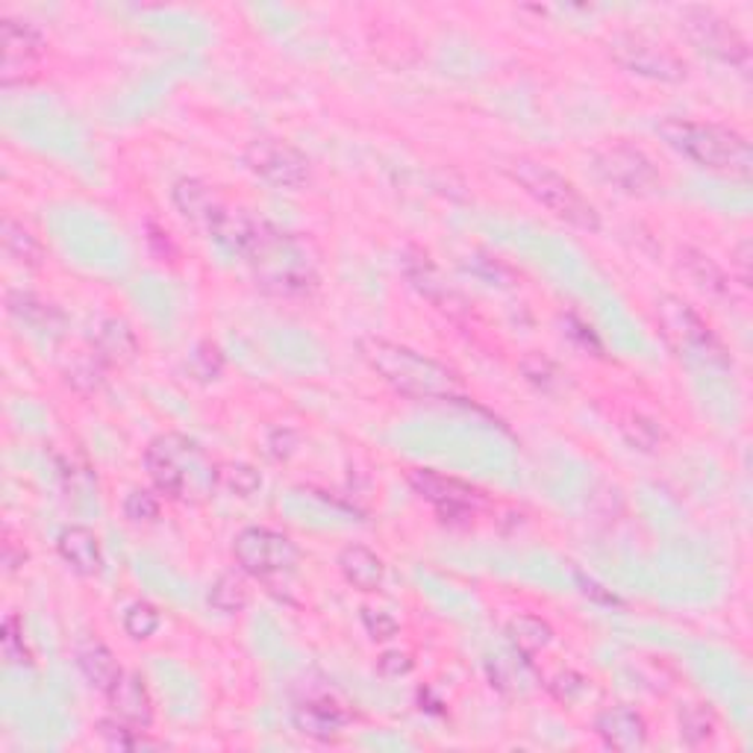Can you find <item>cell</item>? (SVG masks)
<instances>
[{
	"label": "cell",
	"instance_id": "cell-1",
	"mask_svg": "<svg viewBox=\"0 0 753 753\" xmlns=\"http://www.w3.org/2000/svg\"><path fill=\"white\" fill-rule=\"evenodd\" d=\"M145 468L159 495L183 503H201L219 486V468L203 447L183 433H162L145 450Z\"/></svg>",
	"mask_w": 753,
	"mask_h": 753
},
{
	"label": "cell",
	"instance_id": "cell-2",
	"mask_svg": "<svg viewBox=\"0 0 753 753\" xmlns=\"http://www.w3.org/2000/svg\"><path fill=\"white\" fill-rule=\"evenodd\" d=\"M360 353L365 365L374 371L394 392L415 397V401H447L459 392V376L442 362L429 360L424 353L412 351L406 344L389 339H362Z\"/></svg>",
	"mask_w": 753,
	"mask_h": 753
},
{
	"label": "cell",
	"instance_id": "cell-3",
	"mask_svg": "<svg viewBox=\"0 0 753 753\" xmlns=\"http://www.w3.org/2000/svg\"><path fill=\"white\" fill-rule=\"evenodd\" d=\"M659 139L694 166L730 177H747L753 168V153L745 136L730 127L694 118H662L657 124Z\"/></svg>",
	"mask_w": 753,
	"mask_h": 753
},
{
	"label": "cell",
	"instance_id": "cell-4",
	"mask_svg": "<svg viewBox=\"0 0 753 753\" xmlns=\"http://www.w3.org/2000/svg\"><path fill=\"white\" fill-rule=\"evenodd\" d=\"M507 171L535 203H542L544 210L553 212L565 224L586 230V233L601 230V212L595 210V203L588 201L586 194L580 192L577 185L571 183L565 174H560L556 168L544 166L539 159L518 157L509 162Z\"/></svg>",
	"mask_w": 753,
	"mask_h": 753
},
{
	"label": "cell",
	"instance_id": "cell-5",
	"mask_svg": "<svg viewBox=\"0 0 753 753\" xmlns=\"http://www.w3.org/2000/svg\"><path fill=\"white\" fill-rule=\"evenodd\" d=\"M254 268L256 283L280 298H300L316 289V268L309 263L307 251L300 242L265 224L263 236L256 238L254 251L245 256Z\"/></svg>",
	"mask_w": 753,
	"mask_h": 753
},
{
	"label": "cell",
	"instance_id": "cell-6",
	"mask_svg": "<svg viewBox=\"0 0 753 753\" xmlns=\"http://www.w3.org/2000/svg\"><path fill=\"white\" fill-rule=\"evenodd\" d=\"M298 544L272 527H245L233 539V560L251 577H280L298 565Z\"/></svg>",
	"mask_w": 753,
	"mask_h": 753
},
{
	"label": "cell",
	"instance_id": "cell-7",
	"mask_svg": "<svg viewBox=\"0 0 753 753\" xmlns=\"http://www.w3.org/2000/svg\"><path fill=\"white\" fill-rule=\"evenodd\" d=\"M609 56H613L615 65H622L624 71H630L636 77L657 79V83H683L689 77L686 62L671 47L641 33L613 35Z\"/></svg>",
	"mask_w": 753,
	"mask_h": 753
},
{
	"label": "cell",
	"instance_id": "cell-8",
	"mask_svg": "<svg viewBox=\"0 0 753 753\" xmlns=\"http://www.w3.org/2000/svg\"><path fill=\"white\" fill-rule=\"evenodd\" d=\"M245 166L274 189H300L312 177V162L304 150L283 139H254L245 148Z\"/></svg>",
	"mask_w": 753,
	"mask_h": 753
},
{
	"label": "cell",
	"instance_id": "cell-9",
	"mask_svg": "<svg viewBox=\"0 0 753 753\" xmlns=\"http://www.w3.org/2000/svg\"><path fill=\"white\" fill-rule=\"evenodd\" d=\"M683 30L689 35V42L698 47V51L710 53L715 60L730 62V65H739L745 68L747 60H751V47L742 39L736 26L730 24L728 18H721L719 12L703 7H689L683 9Z\"/></svg>",
	"mask_w": 753,
	"mask_h": 753
},
{
	"label": "cell",
	"instance_id": "cell-10",
	"mask_svg": "<svg viewBox=\"0 0 753 753\" xmlns=\"http://www.w3.org/2000/svg\"><path fill=\"white\" fill-rule=\"evenodd\" d=\"M595 168L606 183L627 194H650L659 189V171L654 159L627 141L606 145V148L597 150Z\"/></svg>",
	"mask_w": 753,
	"mask_h": 753
},
{
	"label": "cell",
	"instance_id": "cell-11",
	"mask_svg": "<svg viewBox=\"0 0 753 753\" xmlns=\"http://www.w3.org/2000/svg\"><path fill=\"white\" fill-rule=\"evenodd\" d=\"M657 318L659 325H662V330H666V336L677 344V348L701 353V357H721V353H724L721 351L719 339L712 336L710 325L680 298L659 300Z\"/></svg>",
	"mask_w": 753,
	"mask_h": 753
},
{
	"label": "cell",
	"instance_id": "cell-12",
	"mask_svg": "<svg viewBox=\"0 0 753 753\" xmlns=\"http://www.w3.org/2000/svg\"><path fill=\"white\" fill-rule=\"evenodd\" d=\"M410 482L421 498L436 507V512L445 518V521L447 518H450V521H456V518H471L474 507H477V500H480V495H477L471 486H465V482L454 480V477H445V474L427 471V468L412 471Z\"/></svg>",
	"mask_w": 753,
	"mask_h": 753
},
{
	"label": "cell",
	"instance_id": "cell-13",
	"mask_svg": "<svg viewBox=\"0 0 753 753\" xmlns=\"http://www.w3.org/2000/svg\"><path fill=\"white\" fill-rule=\"evenodd\" d=\"M0 47H3V79H9L12 71L26 68L42 56L44 35L33 21L3 18L0 21Z\"/></svg>",
	"mask_w": 753,
	"mask_h": 753
},
{
	"label": "cell",
	"instance_id": "cell-14",
	"mask_svg": "<svg viewBox=\"0 0 753 753\" xmlns=\"http://www.w3.org/2000/svg\"><path fill=\"white\" fill-rule=\"evenodd\" d=\"M265 224L263 221L251 219L242 210H227V206H219L212 212V219L206 221V233H210L215 242H219L224 251L238 256H247L254 251L256 238L263 236Z\"/></svg>",
	"mask_w": 753,
	"mask_h": 753
},
{
	"label": "cell",
	"instance_id": "cell-15",
	"mask_svg": "<svg viewBox=\"0 0 753 753\" xmlns=\"http://www.w3.org/2000/svg\"><path fill=\"white\" fill-rule=\"evenodd\" d=\"M597 736L613 751H639L648 742V724L630 707H609L595 719Z\"/></svg>",
	"mask_w": 753,
	"mask_h": 753
},
{
	"label": "cell",
	"instance_id": "cell-16",
	"mask_svg": "<svg viewBox=\"0 0 753 753\" xmlns=\"http://www.w3.org/2000/svg\"><path fill=\"white\" fill-rule=\"evenodd\" d=\"M109 698V707H113L115 719L127 721L132 728H150L153 721V701H150V692L145 680L132 671H124L118 677V683L106 692Z\"/></svg>",
	"mask_w": 753,
	"mask_h": 753
},
{
	"label": "cell",
	"instance_id": "cell-17",
	"mask_svg": "<svg viewBox=\"0 0 753 753\" xmlns=\"http://www.w3.org/2000/svg\"><path fill=\"white\" fill-rule=\"evenodd\" d=\"M56 551H60L62 562L68 565L74 574L79 577H95L104 569V551H100V539L95 535V530L88 527H65L60 533V542H56Z\"/></svg>",
	"mask_w": 753,
	"mask_h": 753
},
{
	"label": "cell",
	"instance_id": "cell-18",
	"mask_svg": "<svg viewBox=\"0 0 753 753\" xmlns=\"http://www.w3.org/2000/svg\"><path fill=\"white\" fill-rule=\"evenodd\" d=\"M348 721H351L348 710L333 698H312V701L300 703L295 712L298 730L312 739H336Z\"/></svg>",
	"mask_w": 753,
	"mask_h": 753
},
{
	"label": "cell",
	"instance_id": "cell-19",
	"mask_svg": "<svg viewBox=\"0 0 753 753\" xmlns=\"http://www.w3.org/2000/svg\"><path fill=\"white\" fill-rule=\"evenodd\" d=\"M74 659H77L79 675L86 677V683L92 686V689H97V692H109V689L118 683V677L124 675L113 650L97 639L83 641V645L74 650Z\"/></svg>",
	"mask_w": 753,
	"mask_h": 753
},
{
	"label": "cell",
	"instance_id": "cell-20",
	"mask_svg": "<svg viewBox=\"0 0 753 753\" xmlns=\"http://www.w3.org/2000/svg\"><path fill=\"white\" fill-rule=\"evenodd\" d=\"M339 571L342 577L360 592H376L385 580V565L365 544H348L339 553Z\"/></svg>",
	"mask_w": 753,
	"mask_h": 753
},
{
	"label": "cell",
	"instance_id": "cell-21",
	"mask_svg": "<svg viewBox=\"0 0 753 753\" xmlns=\"http://www.w3.org/2000/svg\"><path fill=\"white\" fill-rule=\"evenodd\" d=\"M171 198H174V206L180 210V215L189 221H198L206 227V221L212 219V212L219 210L221 203L215 201V194L210 192V185L194 180V177H183L177 180L174 189H171Z\"/></svg>",
	"mask_w": 753,
	"mask_h": 753
},
{
	"label": "cell",
	"instance_id": "cell-22",
	"mask_svg": "<svg viewBox=\"0 0 753 753\" xmlns=\"http://www.w3.org/2000/svg\"><path fill=\"white\" fill-rule=\"evenodd\" d=\"M3 247H7V254L12 256L18 265H24V268H39V265L44 263V256H47V251H44V245L39 242V236H33V230L24 227V224L18 219H12V215L3 219Z\"/></svg>",
	"mask_w": 753,
	"mask_h": 753
},
{
	"label": "cell",
	"instance_id": "cell-23",
	"mask_svg": "<svg viewBox=\"0 0 753 753\" xmlns=\"http://www.w3.org/2000/svg\"><path fill=\"white\" fill-rule=\"evenodd\" d=\"M136 351H139V342H136V333H132L127 321H121V318H109V321H104L100 333H97L95 351L100 360L124 365V362H130L132 357H136Z\"/></svg>",
	"mask_w": 753,
	"mask_h": 753
},
{
	"label": "cell",
	"instance_id": "cell-24",
	"mask_svg": "<svg viewBox=\"0 0 753 753\" xmlns=\"http://www.w3.org/2000/svg\"><path fill=\"white\" fill-rule=\"evenodd\" d=\"M680 268L698 289L710 291V295H728L730 291V277L721 272V265H715L710 256L694 251V247L680 251Z\"/></svg>",
	"mask_w": 753,
	"mask_h": 753
},
{
	"label": "cell",
	"instance_id": "cell-25",
	"mask_svg": "<svg viewBox=\"0 0 753 753\" xmlns=\"http://www.w3.org/2000/svg\"><path fill=\"white\" fill-rule=\"evenodd\" d=\"M406 274L410 280L415 283V289L421 295H427L433 304H438L442 309H454V304H459V295L454 289H447V283H442V274L436 272V265L429 263L427 256H418V259H406Z\"/></svg>",
	"mask_w": 753,
	"mask_h": 753
},
{
	"label": "cell",
	"instance_id": "cell-26",
	"mask_svg": "<svg viewBox=\"0 0 753 753\" xmlns=\"http://www.w3.org/2000/svg\"><path fill=\"white\" fill-rule=\"evenodd\" d=\"M9 312L21 321H26L35 330H53L62 327V312L47 300H39L35 295H24V291H9L7 298Z\"/></svg>",
	"mask_w": 753,
	"mask_h": 753
},
{
	"label": "cell",
	"instance_id": "cell-27",
	"mask_svg": "<svg viewBox=\"0 0 753 753\" xmlns=\"http://www.w3.org/2000/svg\"><path fill=\"white\" fill-rule=\"evenodd\" d=\"M509 639L527 654L544 650L553 641V627L539 615H518L509 622Z\"/></svg>",
	"mask_w": 753,
	"mask_h": 753
},
{
	"label": "cell",
	"instance_id": "cell-28",
	"mask_svg": "<svg viewBox=\"0 0 753 753\" xmlns=\"http://www.w3.org/2000/svg\"><path fill=\"white\" fill-rule=\"evenodd\" d=\"M245 604H247V586H245V580H242V574L227 571V574H221V577L212 583V588H210L212 609H219V613H224V615H236L245 609Z\"/></svg>",
	"mask_w": 753,
	"mask_h": 753
},
{
	"label": "cell",
	"instance_id": "cell-29",
	"mask_svg": "<svg viewBox=\"0 0 753 753\" xmlns=\"http://www.w3.org/2000/svg\"><path fill=\"white\" fill-rule=\"evenodd\" d=\"M715 733V719L712 712L703 707V703H689L680 712V736H683L686 745L701 747L707 745Z\"/></svg>",
	"mask_w": 753,
	"mask_h": 753
},
{
	"label": "cell",
	"instance_id": "cell-30",
	"mask_svg": "<svg viewBox=\"0 0 753 753\" xmlns=\"http://www.w3.org/2000/svg\"><path fill=\"white\" fill-rule=\"evenodd\" d=\"M219 486L227 489L230 495H236V498H254L256 491L263 489V477H259L254 465L230 463L219 468Z\"/></svg>",
	"mask_w": 753,
	"mask_h": 753
},
{
	"label": "cell",
	"instance_id": "cell-31",
	"mask_svg": "<svg viewBox=\"0 0 753 753\" xmlns=\"http://www.w3.org/2000/svg\"><path fill=\"white\" fill-rule=\"evenodd\" d=\"M189 374L198 383H215L224 374V353L219 351V344L201 342L194 344V351L189 353Z\"/></svg>",
	"mask_w": 753,
	"mask_h": 753
},
{
	"label": "cell",
	"instance_id": "cell-32",
	"mask_svg": "<svg viewBox=\"0 0 753 753\" xmlns=\"http://www.w3.org/2000/svg\"><path fill=\"white\" fill-rule=\"evenodd\" d=\"M159 624H162L159 609L153 604H148V601H136V604L127 606V613H124V633L136 641L150 639V636L159 630Z\"/></svg>",
	"mask_w": 753,
	"mask_h": 753
},
{
	"label": "cell",
	"instance_id": "cell-33",
	"mask_svg": "<svg viewBox=\"0 0 753 753\" xmlns=\"http://www.w3.org/2000/svg\"><path fill=\"white\" fill-rule=\"evenodd\" d=\"M159 509H162V503H159L157 495L148 489H132L130 495L124 498V516H127V521L136 527L153 524L159 518Z\"/></svg>",
	"mask_w": 753,
	"mask_h": 753
},
{
	"label": "cell",
	"instance_id": "cell-34",
	"mask_svg": "<svg viewBox=\"0 0 753 753\" xmlns=\"http://www.w3.org/2000/svg\"><path fill=\"white\" fill-rule=\"evenodd\" d=\"M97 730H100V739H104L106 745L118 747V751H136V747L148 745V742L141 739L145 730L132 728V724H127V721L121 719L100 721V728Z\"/></svg>",
	"mask_w": 753,
	"mask_h": 753
},
{
	"label": "cell",
	"instance_id": "cell-35",
	"mask_svg": "<svg viewBox=\"0 0 753 753\" xmlns=\"http://www.w3.org/2000/svg\"><path fill=\"white\" fill-rule=\"evenodd\" d=\"M0 648H3V657L12 662V666H30V650L24 645V630H21V622L15 615H9L3 622V630H0Z\"/></svg>",
	"mask_w": 753,
	"mask_h": 753
},
{
	"label": "cell",
	"instance_id": "cell-36",
	"mask_svg": "<svg viewBox=\"0 0 753 753\" xmlns=\"http://www.w3.org/2000/svg\"><path fill=\"white\" fill-rule=\"evenodd\" d=\"M521 374H524L533 385L544 389V392H551L553 385L560 383V371H556V365H553L551 360H544L542 353H530V357H524V360H521Z\"/></svg>",
	"mask_w": 753,
	"mask_h": 753
},
{
	"label": "cell",
	"instance_id": "cell-37",
	"mask_svg": "<svg viewBox=\"0 0 753 753\" xmlns=\"http://www.w3.org/2000/svg\"><path fill=\"white\" fill-rule=\"evenodd\" d=\"M362 624H365V630H369V636L374 641H385L392 639V636H397V622H394L389 613H383V609H371V606H365V609H362Z\"/></svg>",
	"mask_w": 753,
	"mask_h": 753
},
{
	"label": "cell",
	"instance_id": "cell-38",
	"mask_svg": "<svg viewBox=\"0 0 753 753\" xmlns=\"http://www.w3.org/2000/svg\"><path fill=\"white\" fill-rule=\"evenodd\" d=\"M100 365H104V360L97 357V353H92L88 360H79L74 362V369L68 371V383H74L79 389V380H86V392H92V389H97L100 385Z\"/></svg>",
	"mask_w": 753,
	"mask_h": 753
},
{
	"label": "cell",
	"instance_id": "cell-39",
	"mask_svg": "<svg viewBox=\"0 0 753 753\" xmlns=\"http://www.w3.org/2000/svg\"><path fill=\"white\" fill-rule=\"evenodd\" d=\"M627 438H630L633 445L639 447V450H654V445L659 442V433H657V427L650 424V421L636 418L630 427H627Z\"/></svg>",
	"mask_w": 753,
	"mask_h": 753
},
{
	"label": "cell",
	"instance_id": "cell-40",
	"mask_svg": "<svg viewBox=\"0 0 753 753\" xmlns=\"http://www.w3.org/2000/svg\"><path fill=\"white\" fill-rule=\"evenodd\" d=\"M551 692L560 698V701H574V698H580L583 694V677L571 675V671H565V675H560L556 680L551 683Z\"/></svg>",
	"mask_w": 753,
	"mask_h": 753
},
{
	"label": "cell",
	"instance_id": "cell-41",
	"mask_svg": "<svg viewBox=\"0 0 753 753\" xmlns=\"http://www.w3.org/2000/svg\"><path fill=\"white\" fill-rule=\"evenodd\" d=\"M376 668H380V675L383 677H403L412 671V659L406 657V654L392 650V654H383V657H380Z\"/></svg>",
	"mask_w": 753,
	"mask_h": 753
},
{
	"label": "cell",
	"instance_id": "cell-42",
	"mask_svg": "<svg viewBox=\"0 0 753 753\" xmlns=\"http://www.w3.org/2000/svg\"><path fill=\"white\" fill-rule=\"evenodd\" d=\"M24 560H26L24 548H21V551H18L15 542H12V539H9V542L3 544V565H7V571L21 569V565H24Z\"/></svg>",
	"mask_w": 753,
	"mask_h": 753
}]
</instances>
